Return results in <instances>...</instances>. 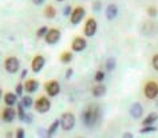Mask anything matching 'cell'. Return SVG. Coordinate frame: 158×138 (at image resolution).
<instances>
[{"label": "cell", "instance_id": "1", "mask_svg": "<svg viewBox=\"0 0 158 138\" xmlns=\"http://www.w3.org/2000/svg\"><path fill=\"white\" fill-rule=\"evenodd\" d=\"M81 118H82V122H83L87 128H93V126H95L98 123V121H99L101 110L98 106H89V107L81 114Z\"/></svg>", "mask_w": 158, "mask_h": 138}, {"label": "cell", "instance_id": "2", "mask_svg": "<svg viewBox=\"0 0 158 138\" xmlns=\"http://www.w3.org/2000/svg\"><path fill=\"white\" fill-rule=\"evenodd\" d=\"M60 126L64 132H70L75 126V117L71 113H64L60 117Z\"/></svg>", "mask_w": 158, "mask_h": 138}, {"label": "cell", "instance_id": "3", "mask_svg": "<svg viewBox=\"0 0 158 138\" xmlns=\"http://www.w3.org/2000/svg\"><path fill=\"white\" fill-rule=\"evenodd\" d=\"M143 94L148 99H154L157 98L158 95V83L154 81H150L145 85V89H143Z\"/></svg>", "mask_w": 158, "mask_h": 138}, {"label": "cell", "instance_id": "4", "mask_svg": "<svg viewBox=\"0 0 158 138\" xmlns=\"http://www.w3.org/2000/svg\"><path fill=\"white\" fill-rule=\"evenodd\" d=\"M35 106V109H36V111L38 113H42V114H44L47 113L50 110L51 107V102L48 98H46V97H40V98H38V101L34 103Z\"/></svg>", "mask_w": 158, "mask_h": 138}, {"label": "cell", "instance_id": "5", "mask_svg": "<svg viewBox=\"0 0 158 138\" xmlns=\"http://www.w3.org/2000/svg\"><path fill=\"white\" fill-rule=\"evenodd\" d=\"M46 93L48 94V97H56L59 93H60V85H59L58 81H48L44 85Z\"/></svg>", "mask_w": 158, "mask_h": 138}, {"label": "cell", "instance_id": "6", "mask_svg": "<svg viewBox=\"0 0 158 138\" xmlns=\"http://www.w3.org/2000/svg\"><path fill=\"white\" fill-rule=\"evenodd\" d=\"M4 66H6V70H7V71H8L10 74H15V73H18L19 66H20V62H19L18 58L10 56V58L6 59Z\"/></svg>", "mask_w": 158, "mask_h": 138}, {"label": "cell", "instance_id": "7", "mask_svg": "<svg viewBox=\"0 0 158 138\" xmlns=\"http://www.w3.org/2000/svg\"><path fill=\"white\" fill-rule=\"evenodd\" d=\"M97 28H98V24H97V20L94 18H89L87 22L85 24V35L87 38H91L95 35L97 32Z\"/></svg>", "mask_w": 158, "mask_h": 138}, {"label": "cell", "instance_id": "8", "mask_svg": "<svg viewBox=\"0 0 158 138\" xmlns=\"http://www.w3.org/2000/svg\"><path fill=\"white\" fill-rule=\"evenodd\" d=\"M59 39H60V31L58 28H51L48 30V32L44 36V40L47 44H56L59 42Z\"/></svg>", "mask_w": 158, "mask_h": 138}, {"label": "cell", "instance_id": "9", "mask_svg": "<svg viewBox=\"0 0 158 138\" xmlns=\"http://www.w3.org/2000/svg\"><path fill=\"white\" fill-rule=\"evenodd\" d=\"M86 15V11L83 7H77L74 11H73V14H71V23H73L74 26H77L78 23H81V20L83 19V16Z\"/></svg>", "mask_w": 158, "mask_h": 138}, {"label": "cell", "instance_id": "10", "mask_svg": "<svg viewBox=\"0 0 158 138\" xmlns=\"http://www.w3.org/2000/svg\"><path fill=\"white\" fill-rule=\"evenodd\" d=\"M46 65V59L42 56V55H36L32 59V63H31V69H32L34 73H40L42 69Z\"/></svg>", "mask_w": 158, "mask_h": 138}, {"label": "cell", "instance_id": "11", "mask_svg": "<svg viewBox=\"0 0 158 138\" xmlns=\"http://www.w3.org/2000/svg\"><path fill=\"white\" fill-rule=\"evenodd\" d=\"M86 47H87V42H86V39L81 38V36L75 38L73 43H71V48H73V51H75V52H81Z\"/></svg>", "mask_w": 158, "mask_h": 138}, {"label": "cell", "instance_id": "12", "mask_svg": "<svg viewBox=\"0 0 158 138\" xmlns=\"http://www.w3.org/2000/svg\"><path fill=\"white\" fill-rule=\"evenodd\" d=\"M142 114H143V106H142L139 102L133 103L131 107H130V115H131L134 119H138V118L142 117Z\"/></svg>", "mask_w": 158, "mask_h": 138}, {"label": "cell", "instance_id": "13", "mask_svg": "<svg viewBox=\"0 0 158 138\" xmlns=\"http://www.w3.org/2000/svg\"><path fill=\"white\" fill-rule=\"evenodd\" d=\"M15 117H16V111L12 109V106H7V109H4L2 113V118L4 122H14Z\"/></svg>", "mask_w": 158, "mask_h": 138}, {"label": "cell", "instance_id": "14", "mask_svg": "<svg viewBox=\"0 0 158 138\" xmlns=\"http://www.w3.org/2000/svg\"><path fill=\"white\" fill-rule=\"evenodd\" d=\"M38 89H39V82L35 81V79H28L24 83V90L27 93H30V94L35 93Z\"/></svg>", "mask_w": 158, "mask_h": 138}, {"label": "cell", "instance_id": "15", "mask_svg": "<svg viewBox=\"0 0 158 138\" xmlns=\"http://www.w3.org/2000/svg\"><path fill=\"white\" fill-rule=\"evenodd\" d=\"M118 15V7L115 4H109L107 8H106V18L109 19V20H113V19H115Z\"/></svg>", "mask_w": 158, "mask_h": 138}, {"label": "cell", "instance_id": "16", "mask_svg": "<svg viewBox=\"0 0 158 138\" xmlns=\"http://www.w3.org/2000/svg\"><path fill=\"white\" fill-rule=\"evenodd\" d=\"M4 102L7 106H14L18 103V94L16 93H6L4 94Z\"/></svg>", "mask_w": 158, "mask_h": 138}, {"label": "cell", "instance_id": "17", "mask_svg": "<svg viewBox=\"0 0 158 138\" xmlns=\"http://www.w3.org/2000/svg\"><path fill=\"white\" fill-rule=\"evenodd\" d=\"M106 91H107V89H106L105 85H97V86H94V89H93V95L99 98V97H103Z\"/></svg>", "mask_w": 158, "mask_h": 138}, {"label": "cell", "instance_id": "18", "mask_svg": "<svg viewBox=\"0 0 158 138\" xmlns=\"http://www.w3.org/2000/svg\"><path fill=\"white\" fill-rule=\"evenodd\" d=\"M156 121H158V114L157 113H150L148 117L142 121V125L146 126V125H153Z\"/></svg>", "mask_w": 158, "mask_h": 138}, {"label": "cell", "instance_id": "19", "mask_svg": "<svg viewBox=\"0 0 158 138\" xmlns=\"http://www.w3.org/2000/svg\"><path fill=\"white\" fill-rule=\"evenodd\" d=\"M44 16L47 19H54L56 16V10H55V7L52 6H47L44 8Z\"/></svg>", "mask_w": 158, "mask_h": 138}, {"label": "cell", "instance_id": "20", "mask_svg": "<svg viewBox=\"0 0 158 138\" xmlns=\"http://www.w3.org/2000/svg\"><path fill=\"white\" fill-rule=\"evenodd\" d=\"M60 126V119H56V121H54L50 125V128L48 130H47V136H52V134H55V132L58 130V128Z\"/></svg>", "mask_w": 158, "mask_h": 138}, {"label": "cell", "instance_id": "21", "mask_svg": "<svg viewBox=\"0 0 158 138\" xmlns=\"http://www.w3.org/2000/svg\"><path fill=\"white\" fill-rule=\"evenodd\" d=\"M26 107H24V105H23V102H19V105H18V115H19V119L23 121L24 119V117H26Z\"/></svg>", "mask_w": 158, "mask_h": 138}, {"label": "cell", "instance_id": "22", "mask_svg": "<svg viewBox=\"0 0 158 138\" xmlns=\"http://www.w3.org/2000/svg\"><path fill=\"white\" fill-rule=\"evenodd\" d=\"M73 61V54L69 52V51H66V52H63L60 55V62L62 63H70Z\"/></svg>", "mask_w": 158, "mask_h": 138}, {"label": "cell", "instance_id": "23", "mask_svg": "<svg viewBox=\"0 0 158 138\" xmlns=\"http://www.w3.org/2000/svg\"><path fill=\"white\" fill-rule=\"evenodd\" d=\"M117 66V61L114 58H109L107 61H106V69L109 70V71H113L114 69H115Z\"/></svg>", "mask_w": 158, "mask_h": 138}, {"label": "cell", "instance_id": "24", "mask_svg": "<svg viewBox=\"0 0 158 138\" xmlns=\"http://www.w3.org/2000/svg\"><path fill=\"white\" fill-rule=\"evenodd\" d=\"M22 102H23V105H24V107H26V109H30L31 106L34 105V101H32V98H31L30 95L22 97Z\"/></svg>", "mask_w": 158, "mask_h": 138}, {"label": "cell", "instance_id": "25", "mask_svg": "<svg viewBox=\"0 0 158 138\" xmlns=\"http://www.w3.org/2000/svg\"><path fill=\"white\" fill-rule=\"evenodd\" d=\"M156 130H157L156 126H153V125H146V126H143V128L139 130V133H141V134H146V133H153V132H156Z\"/></svg>", "mask_w": 158, "mask_h": 138}, {"label": "cell", "instance_id": "26", "mask_svg": "<svg viewBox=\"0 0 158 138\" xmlns=\"http://www.w3.org/2000/svg\"><path fill=\"white\" fill-rule=\"evenodd\" d=\"M148 15H149V16H152V18H156L157 15H158V10H157V7H154V6L148 7Z\"/></svg>", "mask_w": 158, "mask_h": 138}, {"label": "cell", "instance_id": "27", "mask_svg": "<svg viewBox=\"0 0 158 138\" xmlns=\"http://www.w3.org/2000/svg\"><path fill=\"white\" fill-rule=\"evenodd\" d=\"M47 32H48V28H47V27H40V28L36 31V36L38 38H44L47 35Z\"/></svg>", "mask_w": 158, "mask_h": 138}, {"label": "cell", "instance_id": "28", "mask_svg": "<svg viewBox=\"0 0 158 138\" xmlns=\"http://www.w3.org/2000/svg\"><path fill=\"white\" fill-rule=\"evenodd\" d=\"M23 91H24V85H22V83L16 85V87H15V93L18 94V97H23Z\"/></svg>", "mask_w": 158, "mask_h": 138}, {"label": "cell", "instance_id": "29", "mask_svg": "<svg viewBox=\"0 0 158 138\" xmlns=\"http://www.w3.org/2000/svg\"><path fill=\"white\" fill-rule=\"evenodd\" d=\"M94 78H95V81H97V82H102V81L105 79V73L99 70V71H97V73H95V77H94Z\"/></svg>", "mask_w": 158, "mask_h": 138}, {"label": "cell", "instance_id": "30", "mask_svg": "<svg viewBox=\"0 0 158 138\" xmlns=\"http://www.w3.org/2000/svg\"><path fill=\"white\" fill-rule=\"evenodd\" d=\"M101 10H102V3L101 2H94V4H93L94 12H101Z\"/></svg>", "mask_w": 158, "mask_h": 138}, {"label": "cell", "instance_id": "31", "mask_svg": "<svg viewBox=\"0 0 158 138\" xmlns=\"http://www.w3.org/2000/svg\"><path fill=\"white\" fill-rule=\"evenodd\" d=\"M73 8H71L70 6H66L64 8H63V15H64V16H71V14H73Z\"/></svg>", "mask_w": 158, "mask_h": 138}, {"label": "cell", "instance_id": "32", "mask_svg": "<svg viewBox=\"0 0 158 138\" xmlns=\"http://www.w3.org/2000/svg\"><path fill=\"white\" fill-rule=\"evenodd\" d=\"M152 65H153V67H154V70H157V71H158V54H157V55H154V56H153Z\"/></svg>", "mask_w": 158, "mask_h": 138}, {"label": "cell", "instance_id": "33", "mask_svg": "<svg viewBox=\"0 0 158 138\" xmlns=\"http://www.w3.org/2000/svg\"><path fill=\"white\" fill-rule=\"evenodd\" d=\"M26 136V133H24V129H22V128H19L16 130V138H24Z\"/></svg>", "mask_w": 158, "mask_h": 138}, {"label": "cell", "instance_id": "34", "mask_svg": "<svg viewBox=\"0 0 158 138\" xmlns=\"http://www.w3.org/2000/svg\"><path fill=\"white\" fill-rule=\"evenodd\" d=\"M32 118H34L32 114H26V117H24V119H23V122H26V123H31V122H32Z\"/></svg>", "mask_w": 158, "mask_h": 138}, {"label": "cell", "instance_id": "35", "mask_svg": "<svg viewBox=\"0 0 158 138\" xmlns=\"http://www.w3.org/2000/svg\"><path fill=\"white\" fill-rule=\"evenodd\" d=\"M73 74H74V71H73V69H69L66 71V79H71V77H73Z\"/></svg>", "mask_w": 158, "mask_h": 138}, {"label": "cell", "instance_id": "36", "mask_svg": "<svg viewBox=\"0 0 158 138\" xmlns=\"http://www.w3.org/2000/svg\"><path fill=\"white\" fill-rule=\"evenodd\" d=\"M44 2H46V0H32V3L35 6H42Z\"/></svg>", "mask_w": 158, "mask_h": 138}, {"label": "cell", "instance_id": "37", "mask_svg": "<svg viewBox=\"0 0 158 138\" xmlns=\"http://www.w3.org/2000/svg\"><path fill=\"white\" fill-rule=\"evenodd\" d=\"M38 136H47V132H44V129H39Z\"/></svg>", "mask_w": 158, "mask_h": 138}, {"label": "cell", "instance_id": "38", "mask_svg": "<svg viewBox=\"0 0 158 138\" xmlns=\"http://www.w3.org/2000/svg\"><path fill=\"white\" fill-rule=\"evenodd\" d=\"M122 137L123 138H133V134L131 133H123L122 134Z\"/></svg>", "mask_w": 158, "mask_h": 138}, {"label": "cell", "instance_id": "39", "mask_svg": "<svg viewBox=\"0 0 158 138\" xmlns=\"http://www.w3.org/2000/svg\"><path fill=\"white\" fill-rule=\"evenodd\" d=\"M27 73H28L27 70H23V71H22V74H20V78H22V79H24V78L27 77Z\"/></svg>", "mask_w": 158, "mask_h": 138}, {"label": "cell", "instance_id": "40", "mask_svg": "<svg viewBox=\"0 0 158 138\" xmlns=\"http://www.w3.org/2000/svg\"><path fill=\"white\" fill-rule=\"evenodd\" d=\"M56 2H63V0H56Z\"/></svg>", "mask_w": 158, "mask_h": 138}]
</instances>
